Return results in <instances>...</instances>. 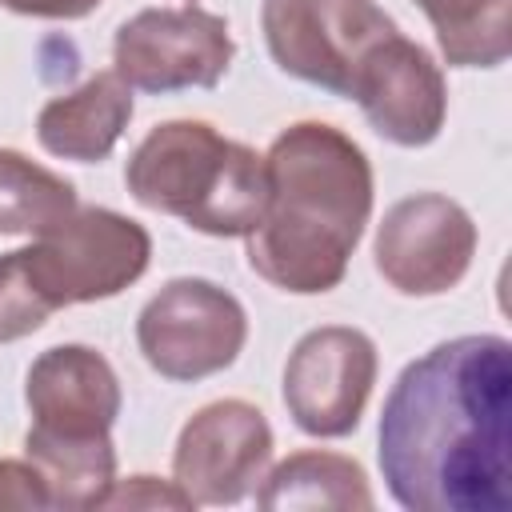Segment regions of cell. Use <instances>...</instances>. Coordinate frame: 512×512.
<instances>
[{
  "instance_id": "6da1fadb",
  "label": "cell",
  "mask_w": 512,
  "mask_h": 512,
  "mask_svg": "<svg viewBox=\"0 0 512 512\" xmlns=\"http://www.w3.org/2000/svg\"><path fill=\"white\" fill-rule=\"evenodd\" d=\"M380 472L412 512H508L512 344L456 336L396 376L380 412Z\"/></svg>"
},
{
  "instance_id": "7a4b0ae2",
  "label": "cell",
  "mask_w": 512,
  "mask_h": 512,
  "mask_svg": "<svg viewBox=\"0 0 512 512\" xmlns=\"http://www.w3.org/2000/svg\"><path fill=\"white\" fill-rule=\"evenodd\" d=\"M268 204L248 232V264L272 288L316 296L344 280L372 216V164L332 124L284 128L268 156Z\"/></svg>"
},
{
  "instance_id": "3957f363",
  "label": "cell",
  "mask_w": 512,
  "mask_h": 512,
  "mask_svg": "<svg viewBox=\"0 0 512 512\" xmlns=\"http://www.w3.org/2000/svg\"><path fill=\"white\" fill-rule=\"evenodd\" d=\"M124 184L136 204L180 216L204 236H248L268 204L264 156L204 120H168L128 156Z\"/></svg>"
},
{
  "instance_id": "277c9868",
  "label": "cell",
  "mask_w": 512,
  "mask_h": 512,
  "mask_svg": "<svg viewBox=\"0 0 512 512\" xmlns=\"http://www.w3.org/2000/svg\"><path fill=\"white\" fill-rule=\"evenodd\" d=\"M152 260V236L144 224L112 208H80L36 236L24 248L32 284L52 308L108 300L136 284Z\"/></svg>"
},
{
  "instance_id": "5b68a950",
  "label": "cell",
  "mask_w": 512,
  "mask_h": 512,
  "mask_svg": "<svg viewBox=\"0 0 512 512\" xmlns=\"http://www.w3.org/2000/svg\"><path fill=\"white\" fill-rule=\"evenodd\" d=\"M260 28L280 72L332 96H348L360 60L396 32L372 0H264Z\"/></svg>"
},
{
  "instance_id": "8992f818",
  "label": "cell",
  "mask_w": 512,
  "mask_h": 512,
  "mask_svg": "<svg viewBox=\"0 0 512 512\" xmlns=\"http://www.w3.org/2000/svg\"><path fill=\"white\" fill-rule=\"evenodd\" d=\"M248 340L240 300L200 276L168 280L136 320V344L152 372L164 380H204L224 372Z\"/></svg>"
},
{
  "instance_id": "52a82bcc",
  "label": "cell",
  "mask_w": 512,
  "mask_h": 512,
  "mask_svg": "<svg viewBox=\"0 0 512 512\" xmlns=\"http://www.w3.org/2000/svg\"><path fill=\"white\" fill-rule=\"evenodd\" d=\"M232 36L224 16L196 4L144 8L116 28L112 64L140 92H188L216 88L232 64Z\"/></svg>"
},
{
  "instance_id": "ba28073f",
  "label": "cell",
  "mask_w": 512,
  "mask_h": 512,
  "mask_svg": "<svg viewBox=\"0 0 512 512\" xmlns=\"http://www.w3.org/2000/svg\"><path fill=\"white\" fill-rule=\"evenodd\" d=\"M376 344L348 324L312 328L284 364V408L308 436H348L376 384Z\"/></svg>"
},
{
  "instance_id": "9c48e42d",
  "label": "cell",
  "mask_w": 512,
  "mask_h": 512,
  "mask_svg": "<svg viewBox=\"0 0 512 512\" xmlns=\"http://www.w3.org/2000/svg\"><path fill=\"white\" fill-rule=\"evenodd\" d=\"M372 256H376V272L396 292L444 296L472 268L476 224L456 200L440 192H416L384 212Z\"/></svg>"
},
{
  "instance_id": "30bf717a",
  "label": "cell",
  "mask_w": 512,
  "mask_h": 512,
  "mask_svg": "<svg viewBox=\"0 0 512 512\" xmlns=\"http://www.w3.org/2000/svg\"><path fill=\"white\" fill-rule=\"evenodd\" d=\"M272 460V428L248 400L204 404L176 440L172 472L192 504H236L244 500Z\"/></svg>"
},
{
  "instance_id": "8fae6325",
  "label": "cell",
  "mask_w": 512,
  "mask_h": 512,
  "mask_svg": "<svg viewBox=\"0 0 512 512\" xmlns=\"http://www.w3.org/2000/svg\"><path fill=\"white\" fill-rule=\"evenodd\" d=\"M364 120L400 148H424L440 136L448 116V88L440 64L416 40L392 32L356 68L348 92Z\"/></svg>"
},
{
  "instance_id": "7c38bea8",
  "label": "cell",
  "mask_w": 512,
  "mask_h": 512,
  "mask_svg": "<svg viewBox=\"0 0 512 512\" xmlns=\"http://www.w3.org/2000/svg\"><path fill=\"white\" fill-rule=\"evenodd\" d=\"M32 436L100 440L120 416V380L112 364L88 344H56L40 352L24 380Z\"/></svg>"
},
{
  "instance_id": "4fadbf2b",
  "label": "cell",
  "mask_w": 512,
  "mask_h": 512,
  "mask_svg": "<svg viewBox=\"0 0 512 512\" xmlns=\"http://www.w3.org/2000/svg\"><path fill=\"white\" fill-rule=\"evenodd\" d=\"M132 120V84L108 68L68 96H56L36 116V140L44 152L76 164L108 160L120 132Z\"/></svg>"
},
{
  "instance_id": "5bb4252c",
  "label": "cell",
  "mask_w": 512,
  "mask_h": 512,
  "mask_svg": "<svg viewBox=\"0 0 512 512\" xmlns=\"http://www.w3.org/2000/svg\"><path fill=\"white\" fill-rule=\"evenodd\" d=\"M260 508H372L364 468L340 452H292L256 492Z\"/></svg>"
},
{
  "instance_id": "9a60e30c",
  "label": "cell",
  "mask_w": 512,
  "mask_h": 512,
  "mask_svg": "<svg viewBox=\"0 0 512 512\" xmlns=\"http://www.w3.org/2000/svg\"><path fill=\"white\" fill-rule=\"evenodd\" d=\"M24 452L36 464L48 508H100L116 484V448L112 436L100 440H48L24 436Z\"/></svg>"
},
{
  "instance_id": "2e32d148",
  "label": "cell",
  "mask_w": 512,
  "mask_h": 512,
  "mask_svg": "<svg viewBox=\"0 0 512 512\" xmlns=\"http://www.w3.org/2000/svg\"><path fill=\"white\" fill-rule=\"evenodd\" d=\"M452 68H500L512 52V0H416Z\"/></svg>"
},
{
  "instance_id": "e0dca14e",
  "label": "cell",
  "mask_w": 512,
  "mask_h": 512,
  "mask_svg": "<svg viewBox=\"0 0 512 512\" xmlns=\"http://www.w3.org/2000/svg\"><path fill=\"white\" fill-rule=\"evenodd\" d=\"M76 212L72 180L28 160L16 148H0V232L40 236Z\"/></svg>"
},
{
  "instance_id": "ac0fdd59",
  "label": "cell",
  "mask_w": 512,
  "mask_h": 512,
  "mask_svg": "<svg viewBox=\"0 0 512 512\" xmlns=\"http://www.w3.org/2000/svg\"><path fill=\"white\" fill-rule=\"evenodd\" d=\"M52 312L56 308L40 296V288L28 276L24 248L4 252L0 256V344L20 340V336H32L36 328H44V320Z\"/></svg>"
},
{
  "instance_id": "d6986e66",
  "label": "cell",
  "mask_w": 512,
  "mask_h": 512,
  "mask_svg": "<svg viewBox=\"0 0 512 512\" xmlns=\"http://www.w3.org/2000/svg\"><path fill=\"white\" fill-rule=\"evenodd\" d=\"M100 508H192V500L176 480L160 484L156 476H132L124 484H112Z\"/></svg>"
},
{
  "instance_id": "ffe728a7",
  "label": "cell",
  "mask_w": 512,
  "mask_h": 512,
  "mask_svg": "<svg viewBox=\"0 0 512 512\" xmlns=\"http://www.w3.org/2000/svg\"><path fill=\"white\" fill-rule=\"evenodd\" d=\"M0 508H48V488L32 460H0Z\"/></svg>"
},
{
  "instance_id": "44dd1931",
  "label": "cell",
  "mask_w": 512,
  "mask_h": 512,
  "mask_svg": "<svg viewBox=\"0 0 512 512\" xmlns=\"http://www.w3.org/2000/svg\"><path fill=\"white\" fill-rule=\"evenodd\" d=\"M0 8L40 20H80L100 8V0H0Z\"/></svg>"
}]
</instances>
